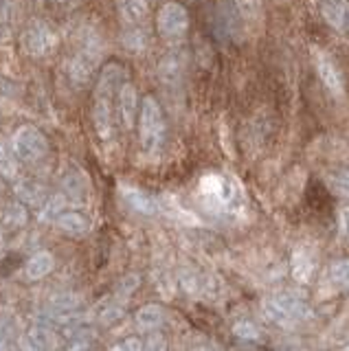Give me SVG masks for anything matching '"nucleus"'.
Wrapping results in <instances>:
<instances>
[{
	"mask_svg": "<svg viewBox=\"0 0 349 351\" xmlns=\"http://www.w3.org/2000/svg\"><path fill=\"white\" fill-rule=\"evenodd\" d=\"M67 195L64 193H56V195H51L49 200H45V204L40 206V219L42 222H56L58 215L67 211Z\"/></svg>",
	"mask_w": 349,
	"mask_h": 351,
	"instance_id": "23",
	"label": "nucleus"
},
{
	"mask_svg": "<svg viewBox=\"0 0 349 351\" xmlns=\"http://www.w3.org/2000/svg\"><path fill=\"white\" fill-rule=\"evenodd\" d=\"M314 255L310 250L305 248H297L292 252V277L297 279L299 283H308L314 274Z\"/></svg>",
	"mask_w": 349,
	"mask_h": 351,
	"instance_id": "15",
	"label": "nucleus"
},
{
	"mask_svg": "<svg viewBox=\"0 0 349 351\" xmlns=\"http://www.w3.org/2000/svg\"><path fill=\"white\" fill-rule=\"evenodd\" d=\"M20 351H42V349L29 336H25L23 340H20Z\"/></svg>",
	"mask_w": 349,
	"mask_h": 351,
	"instance_id": "35",
	"label": "nucleus"
},
{
	"mask_svg": "<svg viewBox=\"0 0 349 351\" xmlns=\"http://www.w3.org/2000/svg\"><path fill=\"white\" fill-rule=\"evenodd\" d=\"M193 351H215V349L209 345H198V347H193Z\"/></svg>",
	"mask_w": 349,
	"mask_h": 351,
	"instance_id": "36",
	"label": "nucleus"
},
{
	"mask_svg": "<svg viewBox=\"0 0 349 351\" xmlns=\"http://www.w3.org/2000/svg\"><path fill=\"white\" fill-rule=\"evenodd\" d=\"M117 7L128 27H141L149 16V0H117Z\"/></svg>",
	"mask_w": 349,
	"mask_h": 351,
	"instance_id": "13",
	"label": "nucleus"
},
{
	"mask_svg": "<svg viewBox=\"0 0 349 351\" xmlns=\"http://www.w3.org/2000/svg\"><path fill=\"white\" fill-rule=\"evenodd\" d=\"M231 5L237 11L239 20L248 27L261 25V20H264V5H261V0H231Z\"/></svg>",
	"mask_w": 349,
	"mask_h": 351,
	"instance_id": "18",
	"label": "nucleus"
},
{
	"mask_svg": "<svg viewBox=\"0 0 349 351\" xmlns=\"http://www.w3.org/2000/svg\"><path fill=\"white\" fill-rule=\"evenodd\" d=\"M16 195H18V200L23 202V204H29V206H42L47 200V193L45 189L36 182V180H18L16 182Z\"/></svg>",
	"mask_w": 349,
	"mask_h": 351,
	"instance_id": "19",
	"label": "nucleus"
},
{
	"mask_svg": "<svg viewBox=\"0 0 349 351\" xmlns=\"http://www.w3.org/2000/svg\"><path fill=\"white\" fill-rule=\"evenodd\" d=\"M82 305V296L75 292H62L56 294L51 299V316H69L77 312V307Z\"/></svg>",
	"mask_w": 349,
	"mask_h": 351,
	"instance_id": "22",
	"label": "nucleus"
},
{
	"mask_svg": "<svg viewBox=\"0 0 349 351\" xmlns=\"http://www.w3.org/2000/svg\"><path fill=\"white\" fill-rule=\"evenodd\" d=\"M0 351H9V349H7V340H5L3 334H0Z\"/></svg>",
	"mask_w": 349,
	"mask_h": 351,
	"instance_id": "37",
	"label": "nucleus"
},
{
	"mask_svg": "<svg viewBox=\"0 0 349 351\" xmlns=\"http://www.w3.org/2000/svg\"><path fill=\"white\" fill-rule=\"evenodd\" d=\"M314 66H316V73H319V80L323 82V86L330 90L334 97H343L345 95V77L338 69V64L325 55L321 51L314 53Z\"/></svg>",
	"mask_w": 349,
	"mask_h": 351,
	"instance_id": "9",
	"label": "nucleus"
},
{
	"mask_svg": "<svg viewBox=\"0 0 349 351\" xmlns=\"http://www.w3.org/2000/svg\"><path fill=\"white\" fill-rule=\"evenodd\" d=\"M330 281L336 288H349V259L334 261L330 266Z\"/></svg>",
	"mask_w": 349,
	"mask_h": 351,
	"instance_id": "26",
	"label": "nucleus"
},
{
	"mask_svg": "<svg viewBox=\"0 0 349 351\" xmlns=\"http://www.w3.org/2000/svg\"><path fill=\"white\" fill-rule=\"evenodd\" d=\"M341 351H349V345H345V347H343Z\"/></svg>",
	"mask_w": 349,
	"mask_h": 351,
	"instance_id": "40",
	"label": "nucleus"
},
{
	"mask_svg": "<svg viewBox=\"0 0 349 351\" xmlns=\"http://www.w3.org/2000/svg\"><path fill=\"white\" fill-rule=\"evenodd\" d=\"M58 47V33L45 20H31L23 31V49L31 58H47Z\"/></svg>",
	"mask_w": 349,
	"mask_h": 351,
	"instance_id": "7",
	"label": "nucleus"
},
{
	"mask_svg": "<svg viewBox=\"0 0 349 351\" xmlns=\"http://www.w3.org/2000/svg\"><path fill=\"white\" fill-rule=\"evenodd\" d=\"M20 167H18V158L14 152H9L3 143H0V176L7 180H14L18 178Z\"/></svg>",
	"mask_w": 349,
	"mask_h": 351,
	"instance_id": "25",
	"label": "nucleus"
},
{
	"mask_svg": "<svg viewBox=\"0 0 349 351\" xmlns=\"http://www.w3.org/2000/svg\"><path fill=\"white\" fill-rule=\"evenodd\" d=\"M123 347H125L128 351H143V343H141V340H139V338H134V336L125 338Z\"/></svg>",
	"mask_w": 349,
	"mask_h": 351,
	"instance_id": "34",
	"label": "nucleus"
},
{
	"mask_svg": "<svg viewBox=\"0 0 349 351\" xmlns=\"http://www.w3.org/2000/svg\"><path fill=\"white\" fill-rule=\"evenodd\" d=\"M108 351H128V349H125V347H123V343H121V345H115V347H110Z\"/></svg>",
	"mask_w": 349,
	"mask_h": 351,
	"instance_id": "38",
	"label": "nucleus"
},
{
	"mask_svg": "<svg viewBox=\"0 0 349 351\" xmlns=\"http://www.w3.org/2000/svg\"><path fill=\"white\" fill-rule=\"evenodd\" d=\"M200 193L204 197V202L213 208L215 213H237L239 204H242V191L239 186L220 173H209L200 180Z\"/></svg>",
	"mask_w": 349,
	"mask_h": 351,
	"instance_id": "3",
	"label": "nucleus"
},
{
	"mask_svg": "<svg viewBox=\"0 0 349 351\" xmlns=\"http://www.w3.org/2000/svg\"><path fill=\"white\" fill-rule=\"evenodd\" d=\"M99 55H101V49H99L97 38L86 36L80 44V49L75 51V55L69 62V77L73 80V84L86 86L93 80V75L97 71V62H99Z\"/></svg>",
	"mask_w": 349,
	"mask_h": 351,
	"instance_id": "5",
	"label": "nucleus"
},
{
	"mask_svg": "<svg viewBox=\"0 0 349 351\" xmlns=\"http://www.w3.org/2000/svg\"><path fill=\"white\" fill-rule=\"evenodd\" d=\"M84 351H95V349H84Z\"/></svg>",
	"mask_w": 349,
	"mask_h": 351,
	"instance_id": "42",
	"label": "nucleus"
},
{
	"mask_svg": "<svg viewBox=\"0 0 349 351\" xmlns=\"http://www.w3.org/2000/svg\"><path fill=\"white\" fill-rule=\"evenodd\" d=\"M121 316H123V305L112 301V303H108L104 310H101V314H99V325H112Z\"/></svg>",
	"mask_w": 349,
	"mask_h": 351,
	"instance_id": "30",
	"label": "nucleus"
},
{
	"mask_svg": "<svg viewBox=\"0 0 349 351\" xmlns=\"http://www.w3.org/2000/svg\"><path fill=\"white\" fill-rule=\"evenodd\" d=\"M128 82V73L121 64H106L99 75L95 90V106H93V121L97 136L101 143H112L117 136V119H115V101L121 84Z\"/></svg>",
	"mask_w": 349,
	"mask_h": 351,
	"instance_id": "1",
	"label": "nucleus"
},
{
	"mask_svg": "<svg viewBox=\"0 0 349 351\" xmlns=\"http://www.w3.org/2000/svg\"><path fill=\"white\" fill-rule=\"evenodd\" d=\"M156 29L160 33L163 40H167L171 44L180 42L187 36L189 29V14L180 3H167L163 5L156 18Z\"/></svg>",
	"mask_w": 349,
	"mask_h": 351,
	"instance_id": "8",
	"label": "nucleus"
},
{
	"mask_svg": "<svg viewBox=\"0 0 349 351\" xmlns=\"http://www.w3.org/2000/svg\"><path fill=\"white\" fill-rule=\"evenodd\" d=\"M117 112L125 130L134 125V119L139 112V97H136V88L130 82L121 84V88H119V93H117Z\"/></svg>",
	"mask_w": 349,
	"mask_h": 351,
	"instance_id": "11",
	"label": "nucleus"
},
{
	"mask_svg": "<svg viewBox=\"0 0 349 351\" xmlns=\"http://www.w3.org/2000/svg\"><path fill=\"white\" fill-rule=\"evenodd\" d=\"M3 248H5V237H3V233H0V252H3Z\"/></svg>",
	"mask_w": 349,
	"mask_h": 351,
	"instance_id": "39",
	"label": "nucleus"
},
{
	"mask_svg": "<svg viewBox=\"0 0 349 351\" xmlns=\"http://www.w3.org/2000/svg\"><path fill=\"white\" fill-rule=\"evenodd\" d=\"M338 235L343 239H349V206H343L338 211Z\"/></svg>",
	"mask_w": 349,
	"mask_h": 351,
	"instance_id": "33",
	"label": "nucleus"
},
{
	"mask_svg": "<svg viewBox=\"0 0 349 351\" xmlns=\"http://www.w3.org/2000/svg\"><path fill=\"white\" fill-rule=\"evenodd\" d=\"M53 268H56V259H53V255L49 250H40L27 261L25 272L31 281H38V279H45L47 274H51Z\"/></svg>",
	"mask_w": 349,
	"mask_h": 351,
	"instance_id": "16",
	"label": "nucleus"
},
{
	"mask_svg": "<svg viewBox=\"0 0 349 351\" xmlns=\"http://www.w3.org/2000/svg\"><path fill=\"white\" fill-rule=\"evenodd\" d=\"M321 16L338 33H349V0H319Z\"/></svg>",
	"mask_w": 349,
	"mask_h": 351,
	"instance_id": "10",
	"label": "nucleus"
},
{
	"mask_svg": "<svg viewBox=\"0 0 349 351\" xmlns=\"http://www.w3.org/2000/svg\"><path fill=\"white\" fill-rule=\"evenodd\" d=\"M233 334L242 340H261V329L253 321H237L233 325Z\"/></svg>",
	"mask_w": 349,
	"mask_h": 351,
	"instance_id": "27",
	"label": "nucleus"
},
{
	"mask_svg": "<svg viewBox=\"0 0 349 351\" xmlns=\"http://www.w3.org/2000/svg\"><path fill=\"white\" fill-rule=\"evenodd\" d=\"M136 288H139V274H128V277L121 283H119L117 296H121V299H130Z\"/></svg>",
	"mask_w": 349,
	"mask_h": 351,
	"instance_id": "31",
	"label": "nucleus"
},
{
	"mask_svg": "<svg viewBox=\"0 0 349 351\" xmlns=\"http://www.w3.org/2000/svg\"><path fill=\"white\" fill-rule=\"evenodd\" d=\"M27 336L34 340L42 351H56V347H58V338L53 334V327H49V325H36Z\"/></svg>",
	"mask_w": 349,
	"mask_h": 351,
	"instance_id": "24",
	"label": "nucleus"
},
{
	"mask_svg": "<svg viewBox=\"0 0 349 351\" xmlns=\"http://www.w3.org/2000/svg\"><path fill=\"white\" fill-rule=\"evenodd\" d=\"M167 349V340L163 334H158L156 329L154 332H149L147 336V343H145V349L143 351H165Z\"/></svg>",
	"mask_w": 349,
	"mask_h": 351,
	"instance_id": "32",
	"label": "nucleus"
},
{
	"mask_svg": "<svg viewBox=\"0 0 349 351\" xmlns=\"http://www.w3.org/2000/svg\"><path fill=\"white\" fill-rule=\"evenodd\" d=\"M139 141L145 154H158L165 143V117L158 101L147 95L139 106Z\"/></svg>",
	"mask_w": 349,
	"mask_h": 351,
	"instance_id": "4",
	"label": "nucleus"
},
{
	"mask_svg": "<svg viewBox=\"0 0 349 351\" xmlns=\"http://www.w3.org/2000/svg\"><path fill=\"white\" fill-rule=\"evenodd\" d=\"M134 321H136L139 329H143V332H154V329H158L163 323H165V310H163V307L156 305V303L143 305L136 312Z\"/></svg>",
	"mask_w": 349,
	"mask_h": 351,
	"instance_id": "20",
	"label": "nucleus"
},
{
	"mask_svg": "<svg viewBox=\"0 0 349 351\" xmlns=\"http://www.w3.org/2000/svg\"><path fill=\"white\" fill-rule=\"evenodd\" d=\"M0 189H3V176H0Z\"/></svg>",
	"mask_w": 349,
	"mask_h": 351,
	"instance_id": "41",
	"label": "nucleus"
},
{
	"mask_svg": "<svg viewBox=\"0 0 349 351\" xmlns=\"http://www.w3.org/2000/svg\"><path fill=\"white\" fill-rule=\"evenodd\" d=\"M25 222H27V208L23 206V202L12 204L7 208V213H5V224L7 226L18 228V226H23Z\"/></svg>",
	"mask_w": 349,
	"mask_h": 351,
	"instance_id": "28",
	"label": "nucleus"
},
{
	"mask_svg": "<svg viewBox=\"0 0 349 351\" xmlns=\"http://www.w3.org/2000/svg\"><path fill=\"white\" fill-rule=\"evenodd\" d=\"M56 224L60 230H64V233H69L73 237H82L91 230V222L86 219L82 213H75V211H64L58 215Z\"/></svg>",
	"mask_w": 349,
	"mask_h": 351,
	"instance_id": "17",
	"label": "nucleus"
},
{
	"mask_svg": "<svg viewBox=\"0 0 349 351\" xmlns=\"http://www.w3.org/2000/svg\"><path fill=\"white\" fill-rule=\"evenodd\" d=\"M121 195H123V200L139 213H143V215L160 213V202L156 197H152L149 193H145L143 189H136V186H121Z\"/></svg>",
	"mask_w": 349,
	"mask_h": 351,
	"instance_id": "12",
	"label": "nucleus"
},
{
	"mask_svg": "<svg viewBox=\"0 0 349 351\" xmlns=\"http://www.w3.org/2000/svg\"><path fill=\"white\" fill-rule=\"evenodd\" d=\"M160 80L165 84H176L180 82V77L184 73V53L182 51H169L165 58H163L158 66Z\"/></svg>",
	"mask_w": 349,
	"mask_h": 351,
	"instance_id": "14",
	"label": "nucleus"
},
{
	"mask_svg": "<svg viewBox=\"0 0 349 351\" xmlns=\"http://www.w3.org/2000/svg\"><path fill=\"white\" fill-rule=\"evenodd\" d=\"M62 189H64V195H67V200L82 202L86 197V193H88V182H86V176L80 173V171H71L67 178H64Z\"/></svg>",
	"mask_w": 349,
	"mask_h": 351,
	"instance_id": "21",
	"label": "nucleus"
},
{
	"mask_svg": "<svg viewBox=\"0 0 349 351\" xmlns=\"http://www.w3.org/2000/svg\"><path fill=\"white\" fill-rule=\"evenodd\" d=\"M47 138L36 125H23L16 130L14 134V154L18 162H40L47 156Z\"/></svg>",
	"mask_w": 349,
	"mask_h": 351,
	"instance_id": "6",
	"label": "nucleus"
},
{
	"mask_svg": "<svg viewBox=\"0 0 349 351\" xmlns=\"http://www.w3.org/2000/svg\"><path fill=\"white\" fill-rule=\"evenodd\" d=\"M327 182H330V186H332L336 193L349 197V169L334 171L330 178H327Z\"/></svg>",
	"mask_w": 349,
	"mask_h": 351,
	"instance_id": "29",
	"label": "nucleus"
},
{
	"mask_svg": "<svg viewBox=\"0 0 349 351\" xmlns=\"http://www.w3.org/2000/svg\"><path fill=\"white\" fill-rule=\"evenodd\" d=\"M261 312H264L266 321L277 327H294L299 323L310 321L312 307L303 294L297 290H281L277 294L268 296L261 303Z\"/></svg>",
	"mask_w": 349,
	"mask_h": 351,
	"instance_id": "2",
	"label": "nucleus"
}]
</instances>
